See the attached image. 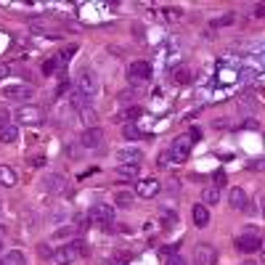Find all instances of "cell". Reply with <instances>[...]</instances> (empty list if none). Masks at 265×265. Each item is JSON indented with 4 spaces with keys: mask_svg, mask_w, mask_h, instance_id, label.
<instances>
[{
    "mask_svg": "<svg viewBox=\"0 0 265 265\" xmlns=\"http://www.w3.org/2000/svg\"><path fill=\"white\" fill-rule=\"evenodd\" d=\"M85 255V241L82 239H74L72 244H64L61 249H56L53 252V260H56L59 265H72L77 257Z\"/></svg>",
    "mask_w": 265,
    "mask_h": 265,
    "instance_id": "obj_1",
    "label": "cell"
},
{
    "mask_svg": "<svg viewBox=\"0 0 265 265\" xmlns=\"http://www.w3.org/2000/svg\"><path fill=\"white\" fill-rule=\"evenodd\" d=\"M128 80L132 85L149 82L151 80V64H149V61H132L130 69H128Z\"/></svg>",
    "mask_w": 265,
    "mask_h": 265,
    "instance_id": "obj_2",
    "label": "cell"
},
{
    "mask_svg": "<svg viewBox=\"0 0 265 265\" xmlns=\"http://www.w3.org/2000/svg\"><path fill=\"white\" fill-rule=\"evenodd\" d=\"M189 154H191L189 135H178L173 141V146H170V159H173V162H186V159H189Z\"/></svg>",
    "mask_w": 265,
    "mask_h": 265,
    "instance_id": "obj_3",
    "label": "cell"
},
{
    "mask_svg": "<svg viewBox=\"0 0 265 265\" xmlns=\"http://www.w3.org/2000/svg\"><path fill=\"white\" fill-rule=\"evenodd\" d=\"M77 90L85 93V96H93L98 90V77L93 69H82L80 72V77H77Z\"/></svg>",
    "mask_w": 265,
    "mask_h": 265,
    "instance_id": "obj_4",
    "label": "cell"
},
{
    "mask_svg": "<svg viewBox=\"0 0 265 265\" xmlns=\"http://www.w3.org/2000/svg\"><path fill=\"white\" fill-rule=\"evenodd\" d=\"M88 220H96V223H104V228H109V223H114V207L109 204H93L90 212H88Z\"/></svg>",
    "mask_w": 265,
    "mask_h": 265,
    "instance_id": "obj_5",
    "label": "cell"
},
{
    "mask_svg": "<svg viewBox=\"0 0 265 265\" xmlns=\"http://www.w3.org/2000/svg\"><path fill=\"white\" fill-rule=\"evenodd\" d=\"M43 109L40 106H19V112H16V120L21 125H40L43 122Z\"/></svg>",
    "mask_w": 265,
    "mask_h": 265,
    "instance_id": "obj_6",
    "label": "cell"
},
{
    "mask_svg": "<svg viewBox=\"0 0 265 265\" xmlns=\"http://www.w3.org/2000/svg\"><path fill=\"white\" fill-rule=\"evenodd\" d=\"M236 247L241 249V252H247V255H252V252H257V249L263 247V239H260V233H241V236L236 239Z\"/></svg>",
    "mask_w": 265,
    "mask_h": 265,
    "instance_id": "obj_7",
    "label": "cell"
},
{
    "mask_svg": "<svg viewBox=\"0 0 265 265\" xmlns=\"http://www.w3.org/2000/svg\"><path fill=\"white\" fill-rule=\"evenodd\" d=\"M101 143H104V130L101 128H85V132L80 135L82 149H98Z\"/></svg>",
    "mask_w": 265,
    "mask_h": 265,
    "instance_id": "obj_8",
    "label": "cell"
},
{
    "mask_svg": "<svg viewBox=\"0 0 265 265\" xmlns=\"http://www.w3.org/2000/svg\"><path fill=\"white\" fill-rule=\"evenodd\" d=\"M3 96L8 101H29L35 96V90L29 88V85H8V88L3 90Z\"/></svg>",
    "mask_w": 265,
    "mask_h": 265,
    "instance_id": "obj_9",
    "label": "cell"
},
{
    "mask_svg": "<svg viewBox=\"0 0 265 265\" xmlns=\"http://www.w3.org/2000/svg\"><path fill=\"white\" fill-rule=\"evenodd\" d=\"M43 191H48V194H61V191H66V178L59 175V173L45 175V178H43Z\"/></svg>",
    "mask_w": 265,
    "mask_h": 265,
    "instance_id": "obj_10",
    "label": "cell"
},
{
    "mask_svg": "<svg viewBox=\"0 0 265 265\" xmlns=\"http://www.w3.org/2000/svg\"><path fill=\"white\" fill-rule=\"evenodd\" d=\"M117 159H120L122 165H141L143 151L141 149H132V146H125V149L117 151Z\"/></svg>",
    "mask_w": 265,
    "mask_h": 265,
    "instance_id": "obj_11",
    "label": "cell"
},
{
    "mask_svg": "<svg viewBox=\"0 0 265 265\" xmlns=\"http://www.w3.org/2000/svg\"><path fill=\"white\" fill-rule=\"evenodd\" d=\"M228 207L231 209H244L247 207V194H244V189H231L228 191Z\"/></svg>",
    "mask_w": 265,
    "mask_h": 265,
    "instance_id": "obj_12",
    "label": "cell"
},
{
    "mask_svg": "<svg viewBox=\"0 0 265 265\" xmlns=\"http://www.w3.org/2000/svg\"><path fill=\"white\" fill-rule=\"evenodd\" d=\"M138 194H141L143 199H151L159 194V181H154V178H149V181H138Z\"/></svg>",
    "mask_w": 265,
    "mask_h": 265,
    "instance_id": "obj_13",
    "label": "cell"
},
{
    "mask_svg": "<svg viewBox=\"0 0 265 265\" xmlns=\"http://www.w3.org/2000/svg\"><path fill=\"white\" fill-rule=\"evenodd\" d=\"M212 260H215L212 247H209V244H199L197 247V265H212Z\"/></svg>",
    "mask_w": 265,
    "mask_h": 265,
    "instance_id": "obj_14",
    "label": "cell"
},
{
    "mask_svg": "<svg viewBox=\"0 0 265 265\" xmlns=\"http://www.w3.org/2000/svg\"><path fill=\"white\" fill-rule=\"evenodd\" d=\"M0 186H5V189H13V186H16V173H13L8 165H0Z\"/></svg>",
    "mask_w": 265,
    "mask_h": 265,
    "instance_id": "obj_15",
    "label": "cell"
},
{
    "mask_svg": "<svg viewBox=\"0 0 265 265\" xmlns=\"http://www.w3.org/2000/svg\"><path fill=\"white\" fill-rule=\"evenodd\" d=\"M88 101H90V96H85V93H80V90H74L72 96H69V104H72V109H77V112H82L85 106H90Z\"/></svg>",
    "mask_w": 265,
    "mask_h": 265,
    "instance_id": "obj_16",
    "label": "cell"
},
{
    "mask_svg": "<svg viewBox=\"0 0 265 265\" xmlns=\"http://www.w3.org/2000/svg\"><path fill=\"white\" fill-rule=\"evenodd\" d=\"M194 223L199 225V228H204V225L209 223V209L204 204H197L194 207Z\"/></svg>",
    "mask_w": 265,
    "mask_h": 265,
    "instance_id": "obj_17",
    "label": "cell"
},
{
    "mask_svg": "<svg viewBox=\"0 0 265 265\" xmlns=\"http://www.w3.org/2000/svg\"><path fill=\"white\" fill-rule=\"evenodd\" d=\"M138 173H141V165H122V162L117 165V175L120 178H130L132 181V178H138Z\"/></svg>",
    "mask_w": 265,
    "mask_h": 265,
    "instance_id": "obj_18",
    "label": "cell"
},
{
    "mask_svg": "<svg viewBox=\"0 0 265 265\" xmlns=\"http://www.w3.org/2000/svg\"><path fill=\"white\" fill-rule=\"evenodd\" d=\"M80 120L82 125H88V128H96V122H98V112L93 106H85L82 112H80Z\"/></svg>",
    "mask_w": 265,
    "mask_h": 265,
    "instance_id": "obj_19",
    "label": "cell"
},
{
    "mask_svg": "<svg viewBox=\"0 0 265 265\" xmlns=\"http://www.w3.org/2000/svg\"><path fill=\"white\" fill-rule=\"evenodd\" d=\"M220 199V191H217V186H204V191H201V201L207 204H215V201Z\"/></svg>",
    "mask_w": 265,
    "mask_h": 265,
    "instance_id": "obj_20",
    "label": "cell"
},
{
    "mask_svg": "<svg viewBox=\"0 0 265 265\" xmlns=\"http://www.w3.org/2000/svg\"><path fill=\"white\" fill-rule=\"evenodd\" d=\"M132 191H117V197H114V204L120 207V209H128L130 204H132Z\"/></svg>",
    "mask_w": 265,
    "mask_h": 265,
    "instance_id": "obj_21",
    "label": "cell"
},
{
    "mask_svg": "<svg viewBox=\"0 0 265 265\" xmlns=\"http://www.w3.org/2000/svg\"><path fill=\"white\" fill-rule=\"evenodd\" d=\"M122 138H125V141H138V138H141V130L135 128V122H125Z\"/></svg>",
    "mask_w": 265,
    "mask_h": 265,
    "instance_id": "obj_22",
    "label": "cell"
},
{
    "mask_svg": "<svg viewBox=\"0 0 265 265\" xmlns=\"http://www.w3.org/2000/svg\"><path fill=\"white\" fill-rule=\"evenodd\" d=\"M16 138H19V128H16V125H8V128L0 130V141H3V143H13Z\"/></svg>",
    "mask_w": 265,
    "mask_h": 265,
    "instance_id": "obj_23",
    "label": "cell"
},
{
    "mask_svg": "<svg viewBox=\"0 0 265 265\" xmlns=\"http://www.w3.org/2000/svg\"><path fill=\"white\" fill-rule=\"evenodd\" d=\"M5 260V265H27V260H24V255L19 252V249H13V252H8L3 257Z\"/></svg>",
    "mask_w": 265,
    "mask_h": 265,
    "instance_id": "obj_24",
    "label": "cell"
},
{
    "mask_svg": "<svg viewBox=\"0 0 265 265\" xmlns=\"http://www.w3.org/2000/svg\"><path fill=\"white\" fill-rule=\"evenodd\" d=\"M77 228H72V225H64V228H59L56 233H53V239H69V236H74Z\"/></svg>",
    "mask_w": 265,
    "mask_h": 265,
    "instance_id": "obj_25",
    "label": "cell"
},
{
    "mask_svg": "<svg viewBox=\"0 0 265 265\" xmlns=\"http://www.w3.org/2000/svg\"><path fill=\"white\" fill-rule=\"evenodd\" d=\"M141 114H143V109H141V106H130L128 112H125V120H128V122H135Z\"/></svg>",
    "mask_w": 265,
    "mask_h": 265,
    "instance_id": "obj_26",
    "label": "cell"
},
{
    "mask_svg": "<svg viewBox=\"0 0 265 265\" xmlns=\"http://www.w3.org/2000/svg\"><path fill=\"white\" fill-rule=\"evenodd\" d=\"M132 260V257L128 255V252H114V257H112V265H128Z\"/></svg>",
    "mask_w": 265,
    "mask_h": 265,
    "instance_id": "obj_27",
    "label": "cell"
},
{
    "mask_svg": "<svg viewBox=\"0 0 265 265\" xmlns=\"http://www.w3.org/2000/svg\"><path fill=\"white\" fill-rule=\"evenodd\" d=\"M8 125H11V112L5 106H0V130L8 128Z\"/></svg>",
    "mask_w": 265,
    "mask_h": 265,
    "instance_id": "obj_28",
    "label": "cell"
},
{
    "mask_svg": "<svg viewBox=\"0 0 265 265\" xmlns=\"http://www.w3.org/2000/svg\"><path fill=\"white\" fill-rule=\"evenodd\" d=\"M175 223H178V215L175 212H165V215H162V225H165V228H173Z\"/></svg>",
    "mask_w": 265,
    "mask_h": 265,
    "instance_id": "obj_29",
    "label": "cell"
},
{
    "mask_svg": "<svg viewBox=\"0 0 265 265\" xmlns=\"http://www.w3.org/2000/svg\"><path fill=\"white\" fill-rule=\"evenodd\" d=\"M175 80L181 82V85L191 82V72H189V69H178V72H175Z\"/></svg>",
    "mask_w": 265,
    "mask_h": 265,
    "instance_id": "obj_30",
    "label": "cell"
},
{
    "mask_svg": "<svg viewBox=\"0 0 265 265\" xmlns=\"http://www.w3.org/2000/svg\"><path fill=\"white\" fill-rule=\"evenodd\" d=\"M165 265H189V263H186V257H181V255H170L165 260Z\"/></svg>",
    "mask_w": 265,
    "mask_h": 265,
    "instance_id": "obj_31",
    "label": "cell"
},
{
    "mask_svg": "<svg viewBox=\"0 0 265 265\" xmlns=\"http://www.w3.org/2000/svg\"><path fill=\"white\" fill-rule=\"evenodd\" d=\"M53 72H56V59H48V61L43 64V74L48 77V74H53Z\"/></svg>",
    "mask_w": 265,
    "mask_h": 265,
    "instance_id": "obj_32",
    "label": "cell"
},
{
    "mask_svg": "<svg viewBox=\"0 0 265 265\" xmlns=\"http://www.w3.org/2000/svg\"><path fill=\"white\" fill-rule=\"evenodd\" d=\"M37 255H40V257H53V249L48 244H40V247H37Z\"/></svg>",
    "mask_w": 265,
    "mask_h": 265,
    "instance_id": "obj_33",
    "label": "cell"
},
{
    "mask_svg": "<svg viewBox=\"0 0 265 265\" xmlns=\"http://www.w3.org/2000/svg\"><path fill=\"white\" fill-rule=\"evenodd\" d=\"M132 98H135V93H132V90H122V93H120V101H122V104H128V101H132Z\"/></svg>",
    "mask_w": 265,
    "mask_h": 265,
    "instance_id": "obj_34",
    "label": "cell"
},
{
    "mask_svg": "<svg viewBox=\"0 0 265 265\" xmlns=\"http://www.w3.org/2000/svg\"><path fill=\"white\" fill-rule=\"evenodd\" d=\"M199 138H201V132H199V128H191V132H189V141H191V143H197V141H199Z\"/></svg>",
    "mask_w": 265,
    "mask_h": 265,
    "instance_id": "obj_35",
    "label": "cell"
},
{
    "mask_svg": "<svg viewBox=\"0 0 265 265\" xmlns=\"http://www.w3.org/2000/svg\"><path fill=\"white\" fill-rule=\"evenodd\" d=\"M74 53H77V48H66L64 53H61V61H64V64H66V61H69V59L74 56Z\"/></svg>",
    "mask_w": 265,
    "mask_h": 265,
    "instance_id": "obj_36",
    "label": "cell"
},
{
    "mask_svg": "<svg viewBox=\"0 0 265 265\" xmlns=\"http://www.w3.org/2000/svg\"><path fill=\"white\" fill-rule=\"evenodd\" d=\"M175 249H178V244H170V247H162V257H170V255H175Z\"/></svg>",
    "mask_w": 265,
    "mask_h": 265,
    "instance_id": "obj_37",
    "label": "cell"
},
{
    "mask_svg": "<svg viewBox=\"0 0 265 265\" xmlns=\"http://www.w3.org/2000/svg\"><path fill=\"white\" fill-rule=\"evenodd\" d=\"M8 72H11L8 64H0V80H3V77H8Z\"/></svg>",
    "mask_w": 265,
    "mask_h": 265,
    "instance_id": "obj_38",
    "label": "cell"
},
{
    "mask_svg": "<svg viewBox=\"0 0 265 265\" xmlns=\"http://www.w3.org/2000/svg\"><path fill=\"white\" fill-rule=\"evenodd\" d=\"M263 13H265V8H263V3H257V5H255V16H263Z\"/></svg>",
    "mask_w": 265,
    "mask_h": 265,
    "instance_id": "obj_39",
    "label": "cell"
},
{
    "mask_svg": "<svg viewBox=\"0 0 265 265\" xmlns=\"http://www.w3.org/2000/svg\"><path fill=\"white\" fill-rule=\"evenodd\" d=\"M98 265H112V260H101Z\"/></svg>",
    "mask_w": 265,
    "mask_h": 265,
    "instance_id": "obj_40",
    "label": "cell"
},
{
    "mask_svg": "<svg viewBox=\"0 0 265 265\" xmlns=\"http://www.w3.org/2000/svg\"><path fill=\"white\" fill-rule=\"evenodd\" d=\"M241 265H255V263H241Z\"/></svg>",
    "mask_w": 265,
    "mask_h": 265,
    "instance_id": "obj_41",
    "label": "cell"
},
{
    "mask_svg": "<svg viewBox=\"0 0 265 265\" xmlns=\"http://www.w3.org/2000/svg\"><path fill=\"white\" fill-rule=\"evenodd\" d=\"M0 265H5V260H0Z\"/></svg>",
    "mask_w": 265,
    "mask_h": 265,
    "instance_id": "obj_42",
    "label": "cell"
},
{
    "mask_svg": "<svg viewBox=\"0 0 265 265\" xmlns=\"http://www.w3.org/2000/svg\"><path fill=\"white\" fill-rule=\"evenodd\" d=\"M0 207H3V201H0Z\"/></svg>",
    "mask_w": 265,
    "mask_h": 265,
    "instance_id": "obj_43",
    "label": "cell"
},
{
    "mask_svg": "<svg viewBox=\"0 0 265 265\" xmlns=\"http://www.w3.org/2000/svg\"><path fill=\"white\" fill-rule=\"evenodd\" d=\"M0 249H3V244H0Z\"/></svg>",
    "mask_w": 265,
    "mask_h": 265,
    "instance_id": "obj_44",
    "label": "cell"
}]
</instances>
